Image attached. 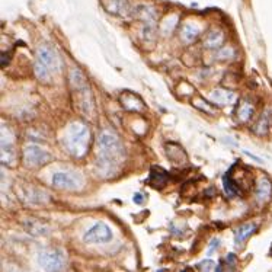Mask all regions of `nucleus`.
<instances>
[{
  "mask_svg": "<svg viewBox=\"0 0 272 272\" xmlns=\"http://www.w3.org/2000/svg\"><path fill=\"white\" fill-rule=\"evenodd\" d=\"M96 146H98V157H96L98 172L106 178L115 175L125 159V150L118 134L111 128H103L98 134Z\"/></svg>",
  "mask_w": 272,
  "mask_h": 272,
  "instance_id": "f257e3e1",
  "label": "nucleus"
},
{
  "mask_svg": "<svg viewBox=\"0 0 272 272\" xmlns=\"http://www.w3.org/2000/svg\"><path fill=\"white\" fill-rule=\"evenodd\" d=\"M60 66H61V63H60L58 54L52 47L47 44H42L38 47L36 55H35L34 71L35 76L41 82H45V83L50 82L52 74H55L60 70Z\"/></svg>",
  "mask_w": 272,
  "mask_h": 272,
  "instance_id": "f03ea898",
  "label": "nucleus"
},
{
  "mask_svg": "<svg viewBox=\"0 0 272 272\" xmlns=\"http://www.w3.org/2000/svg\"><path fill=\"white\" fill-rule=\"evenodd\" d=\"M90 133L83 122H71L64 133V146L73 157H83L89 149Z\"/></svg>",
  "mask_w": 272,
  "mask_h": 272,
  "instance_id": "7ed1b4c3",
  "label": "nucleus"
},
{
  "mask_svg": "<svg viewBox=\"0 0 272 272\" xmlns=\"http://www.w3.org/2000/svg\"><path fill=\"white\" fill-rule=\"evenodd\" d=\"M38 264L47 271H60L66 267V255L57 249H45L39 252Z\"/></svg>",
  "mask_w": 272,
  "mask_h": 272,
  "instance_id": "20e7f679",
  "label": "nucleus"
},
{
  "mask_svg": "<svg viewBox=\"0 0 272 272\" xmlns=\"http://www.w3.org/2000/svg\"><path fill=\"white\" fill-rule=\"evenodd\" d=\"M52 187L58 189H67V191H76L80 189L83 185V179L79 173L74 172H57L52 175Z\"/></svg>",
  "mask_w": 272,
  "mask_h": 272,
  "instance_id": "39448f33",
  "label": "nucleus"
},
{
  "mask_svg": "<svg viewBox=\"0 0 272 272\" xmlns=\"http://www.w3.org/2000/svg\"><path fill=\"white\" fill-rule=\"evenodd\" d=\"M51 153H48L47 150H44L35 144H29L23 149V162L26 166L39 168V166H44L48 162H51Z\"/></svg>",
  "mask_w": 272,
  "mask_h": 272,
  "instance_id": "423d86ee",
  "label": "nucleus"
},
{
  "mask_svg": "<svg viewBox=\"0 0 272 272\" xmlns=\"http://www.w3.org/2000/svg\"><path fill=\"white\" fill-rule=\"evenodd\" d=\"M85 243H90V245H98V243H108L112 240V230L106 223H96L93 224L83 236Z\"/></svg>",
  "mask_w": 272,
  "mask_h": 272,
  "instance_id": "0eeeda50",
  "label": "nucleus"
},
{
  "mask_svg": "<svg viewBox=\"0 0 272 272\" xmlns=\"http://www.w3.org/2000/svg\"><path fill=\"white\" fill-rule=\"evenodd\" d=\"M1 163L6 166H12L15 163L16 159V150H15V144L10 138L7 127H4V124L1 125Z\"/></svg>",
  "mask_w": 272,
  "mask_h": 272,
  "instance_id": "6e6552de",
  "label": "nucleus"
},
{
  "mask_svg": "<svg viewBox=\"0 0 272 272\" xmlns=\"http://www.w3.org/2000/svg\"><path fill=\"white\" fill-rule=\"evenodd\" d=\"M105 7L108 12L117 15L121 17H131L134 16V9L130 4L128 0H108V3H105Z\"/></svg>",
  "mask_w": 272,
  "mask_h": 272,
  "instance_id": "1a4fd4ad",
  "label": "nucleus"
},
{
  "mask_svg": "<svg viewBox=\"0 0 272 272\" xmlns=\"http://www.w3.org/2000/svg\"><path fill=\"white\" fill-rule=\"evenodd\" d=\"M256 203L259 205H265L267 203H270L272 198V182L270 181V178L267 176H262L259 181H258V185H256Z\"/></svg>",
  "mask_w": 272,
  "mask_h": 272,
  "instance_id": "9d476101",
  "label": "nucleus"
},
{
  "mask_svg": "<svg viewBox=\"0 0 272 272\" xmlns=\"http://www.w3.org/2000/svg\"><path fill=\"white\" fill-rule=\"evenodd\" d=\"M121 105L127 111H131V112H143L146 109V105L141 102V99L137 95L131 93V92L122 93V96H121Z\"/></svg>",
  "mask_w": 272,
  "mask_h": 272,
  "instance_id": "9b49d317",
  "label": "nucleus"
},
{
  "mask_svg": "<svg viewBox=\"0 0 272 272\" xmlns=\"http://www.w3.org/2000/svg\"><path fill=\"white\" fill-rule=\"evenodd\" d=\"M210 101L217 105H232L236 102V93L227 89H216L211 92Z\"/></svg>",
  "mask_w": 272,
  "mask_h": 272,
  "instance_id": "f8f14e48",
  "label": "nucleus"
},
{
  "mask_svg": "<svg viewBox=\"0 0 272 272\" xmlns=\"http://www.w3.org/2000/svg\"><path fill=\"white\" fill-rule=\"evenodd\" d=\"M272 130V109H265L264 114L261 115L259 121L256 122V125L254 127V131L258 136H267Z\"/></svg>",
  "mask_w": 272,
  "mask_h": 272,
  "instance_id": "ddd939ff",
  "label": "nucleus"
},
{
  "mask_svg": "<svg viewBox=\"0 0 272 272\" xmlns=\"http://www.w3.org/2000/svg\"><path fill=\"white\" fill-rule=\"evenodd\" d=\"M168 172L159 166H153L152 170H150V178H149V184L152 185L156 189H162L168 184Z\"/></svg>",
  "mask_w": 272,
  "mask_h": 272,
  "instance_id": "4468645a",
  "label": "nucleus"
},
{
  "mask_svg": "<svg viewBox=\"0 0 272 272\" xmlns=\"http://www.w3.org/2000/svg\"><path fill=\"white\" fill-rule=\"evenodd\" d=\"M256 232V224L255 223H246L243 226H240L238 230L235 232V245L236 246H243V243L248 240V238H251Z\"/></svg>",
  "mask_w": 272,
  "mask_h": 272,
  "instance_id": "2eb2a0df",
  "label": "nucleus"
},
{
  "mask_svg": "<svg viewBox=\"0 0 272 272\" xmlns=\"http://www.w3.org/2000/svg\"><path fill=\"white\" fill-rule=\"evenodd\" d=\"M201 32V29H200V26L197 25V23H191V22H188L184 25V28H182V32H181V36H182V39L189 44V42H194L195 39H197V36L200 35Z\"/></svg>",
  "mask_w": 272,
  "mask_h": 272,
  "instance_id": "dca6fc26",
  "label": "nucleus"
},
{
  "mask_svg": "<svg viewBox=\"0 0 272 272\" xmlns=\"http://www.w3.org/2000/svg\"><path fill=\"white\" fill-rule=\"evenodd\" d=\"M223 42H224V32L220 29H213L205 38L207 48H220Z\"/></svg>",
  "mask_w": 272,
  "mask_h": 272,
  "instance_id": "f3484780",
  "label": "nucleus"
},
{
  "mask_svg": "<svg viewBox=\"0 0 272 272\" xmlns=\"http://www.w3.org/2000/svg\"><path fill=\"white\" fill-rule=\"evenodd\" d=\"M254 114H255V108H254L252 103L248 102V101H242V102H240L238 109L239 121H242V122H249L251 118L254 117Z\"/></svg>",
  "mask_w": 272,
  "mask_h": 272,
  "instance_id": "a211bd4d",
  "label": "nucleus"
},
{
  "mask_svg": "<svg viewBox=\"0 0 272 272\" xmlns=\"http://www.w3.org/2000/svg\"><path fill=\"white\" fill-rule=\"evenodd\" d=\"M25 229L28 233L35 235V236H39V235H47L48 233V227H45L44 224H41L39 221H26L25 223Z\"/></svg>",
  "mask_w": 272,
  "mask_h": 272,
  "instance_id": "6ab92c4d",
  "label": "nucleus"
},
{
  "mask_svg": "<svg viewBox=\"0 0 272 272\" xmlns=\"http://www.w3.org/2000/svg\"><path fill=\"white\" fill-rule=\"evenodd\" d=\"M198 268L200 270H203V271H216V262L214 261H211V259H205L203 262H200V265H198Z\"/></svg>",
  "mask_w": 272,
  "mask_h": 272,
  "instance_id": "aec40b11",
  "label": "nucleus"
},
{
  "mask_svg": "<svg viewBox=\"0 0 272 272\" xmlns=\"http://www.w3.org/2000/svg\"><path fill=\"white\" fill-rule=\"evenodd\" d=\"M227 262L232 265V267H235L236 264H238V261H236V256L235 255H229L227 256Z\"/></svg>",
  "mask_w": 272,
  "mask_h": 272,
  "instance_id": "412c9836",
  "label": "nucleus"
},
{
  "mask_svg": "<svg viewBox=\"0 0 272 272\" xmlns=\"http://www.w3.org/2000/svg\"><path fill=\"white\" fill-rule=\"evenodd\" d=\"M133 200H134V203H137V204H141V203H143V195H141V194H136V195L133 197Z\"/></svg>",
  "mask_w": 272,
  "mask_h": 272,
  "instance_id": "4be33fe9",
  "label": "nucleus"
},
{
  "mask_svg": "<svg viewBox=\"0 0 272 272\" xmlns=\"http://www.w3.org/2000/svg\"><path fill=\"white\" fill-rule=\"evenodd\" d=\"M271 255H272V248H271Z\"/></svg>",
  "mask_w": 272,
  "mask_h": 272,
  "instance_id": "5701e85b",
  "label": "nucleus"
}]
</instances>
